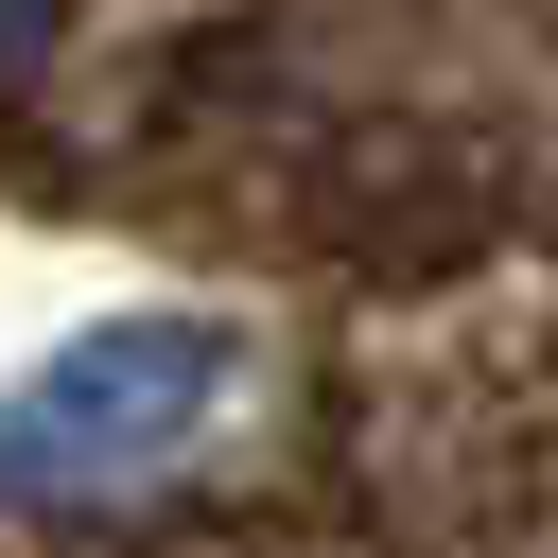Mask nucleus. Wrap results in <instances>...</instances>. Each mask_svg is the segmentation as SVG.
Returning <instances> with one entry per match:
<instances>
[{"label": "nucleus", "instance_id": "1", "mask_svg": "<svg viewBox=\"0 0 558 558\" xmlns=\"http://www.w3.org/2000/svg\"><path fill=\"white\" fill-rule=\"evenodd\" d=\"M17 35H35V0H0V70H17Z\"/></svg>", "mask_w": 558, "mask_h": 558}]
</instances>
